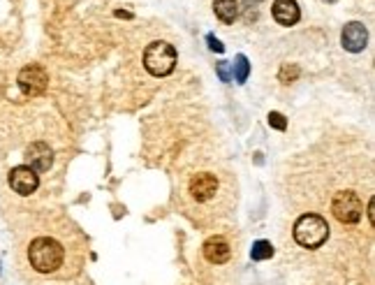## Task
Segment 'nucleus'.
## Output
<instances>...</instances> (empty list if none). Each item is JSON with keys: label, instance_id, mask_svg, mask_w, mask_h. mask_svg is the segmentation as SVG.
I'll return each instance as SVG.
<instances>
[{"label": "nucleus", "instance_id": "nucleus-6", "mask_svg": "<svg viewBox=\"0 0 375 285\" xmlns=\"http://www.w3.org/2000/svg\"><path fill=\"white\" fill-rule=\"evenodd\" d=\"M10 185H12V190L19 195H30L37 190L39 176H37V172H32L28 167V165H19V167L10 172Z\"/></svg>", "mask_w": 375, "mask_h": 285}, {"label": "nucleus", "instance_id": "nucleus-19", "mask_svg": "<svg viewBox=\"0 0 375 285\" xmlns=\"http://www.w3.org/2000/svg\"><path fill=\"white\" fill-rule=\"evenodd\" d=\"M116 17H123V19H133V15H130V12H123V10H118V12H116Z\"/></svg>", "mask_w": 375, "mask_h": 285}, {"label": "nucleus", "instance_id": "nucleus-13", "mask_svg": "<svg viewBox=\"0 0 375 285\" xmlns=\"http://www.w3.org/2000/svg\"><path fill=\"white\" fill-rule=\"evenodd\" d=\"M250 75V63H248V58L239 54L236 56V61L232 63V79H236L239 84H246V79Z\"/></svg>", "mask_w": 375, "mask_h": 285}, {"label": "nucleus", "instance_id": "nucleus-9", "mask_svg": "<svg viewBox=\"0 0 375 285\" xmlns=\"http://www.w3.org/2000/svg\"><path fill=\"white\" fill-rule=\"evenodd\" d=\"M366 42H368V33L364 28V24H359V21H350L343 28V33H340V44H343V49L352 51V54L364 51Z\"/></svg>", "mask_w": 375, "mask_h": 285}, {"label": "nucleus", "instance_id": "nucleus-18", "mask_svg": "<svg viewBox=\"0 0 375 285\" xmlns=\"http://www.w3.org/2000/svg\"><path fill=\"white\" fill-rule=\"evenodd\" d=\"M206 42H209V49H211V51H218V54L225 51V44H222L215 35H206Z\"/></svg>", "mask_w": 375, "mask_h": 285}, {"label": "nucleus", "instance_id": "nucleus-3", "mask_svg": "<svg viewBox=\"0 0 375 285\" xmlns=\"http://www.w3.org/2000/svg\"><path fill=\"white\" fill-rule=\"evenodd\" d=\"M144 68L153 77H167L176 68V49L169 42H151L144 51Z\"/></svg>", "mask_w": 375, "mask_h": 285}, {"label": "nucleus", "instance_id": "nucleus-11", "mask_svg": "<svg viewBox=\"0 0 375 285\" xmlns=\"http://www.w3.org/2000/svg\"><path fill=\"white\" fill-rule=\"evenodd\" d=\"M229 255H232V248H229V243L222 239V237H209V239L204 241V257L211 264L227 262Z\"/></svg>", "mask_w": 375, "mask_h": 285}, {"label": "nucleus", "instance_id": "nucleus-7", "mask_svg": "<svg viewBox=\"0 0 375 285\" xmlns=\"http://www.w3.org/2000/svg\"><path fill=\"white\" fill-rule=\"evenodd\" d=\"M215 193H218V178L211 172H200L190 178V195L197 202H209Z\"/></svg>", "mask_w": 375, "mask_h": 285}, {"label": "nucleus", "instance_id": "nucleus-16", "mask_svg": "<svg viewBox=\"0 0 375 285\" xmlns=\"http://www.w3.org/2000/svg\"><path fill=\"white\" fill-rule=\"evenodd\" d=\"M215 72H218V77H220L225 84L232 82V63H227V61L218 63V65H215Z\"/></svg>", "mask_w": 375, "mask_h": 285}, {"label": "nucleus", "instance_id": "nucleus-8", "mask_svg": "<svg viewBox=\"0 0 375 285\" xmlns=\"http://www.w3.org/2000/svg\"><path fill=\"white\" fill-rule=\"evenodd\" d=\"M26 165L32 172H47L51 165H54V151H51L44 142H35L26 149Z\"/></svg>", "mask_w": 375, "mask_h": 285}, {"label": "nucleus", "instance_id": "nucleus-20", "mask_svg": "<svg viewBox=\"0 0 375 285\" xmlns=\"http://www.w3.org/2000/svg\"><path fill=\"white\" fill-rule=\"evenodd\" d=\"M373 209H375V204L371 200V202H368V218H371V223H373Z\"/></svg>", "mask_w": 375, "mask_h": 285}, {"label": "nucleus", "instance_id": "nucleus-14", "mask_svg": "<svg viewBox=\"0 0 375 285\" xmlns=\"http://www.w3.org/2000/svg\"><path fill=\"white\" fill-rule=\"evenodd\" d=\"M250 257H253V260H269V257H273V246L265 239L255 241L253 250H250Z\"/></svg>", "mask_w": 375, "mask_h": 285}, {"label": "nucleus", "instance_id": "nucleus-5", "mask_svg": "<svg viewBox=\"0 0 375 285\" xmlns=\"http://www.w3.org/2000/svg\"><path fill=\"white\" fill-rule=\"evenodd\" d=\"M49 86V75L44 68L39 65H26V68L19 72V89H21L23 95L28 98H37L47 91Z\"/></svg>", "mask_w": 375, "mask_h": 285}, {"label": "nucleus", "instance_id": "nucleus-4", "mask_svg": "<svg viewBox=\"0 0 375 285\" xmlns=\"http://www.w3.org/2000/svg\"><path fill=\"white\" fill-rule=\"evenodd\" d=\"M331 211L340 223L352 225V223H359L361 216H364V204H361L357 193H352V190H340V193L334 195Z\"/></svg>", "mask_w": 375, "mask_h": 285}, {"label": "nucleus", "instance_id": "nucleus-17", "mask_svg": "<svg viewBox=\"0 0 375 285\" xmlns=\"http://www.w3.org/2000/svg\"><path fill=\"white\" fill-rule=\"evenodd\" d=\"M269 125L282 132V130L287 128V121H285V116H282L280 111H271V114H269Z\"/></svg>", "mask_w": 375, "mask_h": 285}, {"label": "nucleus", "instance_id": "nucleus-10", "mask_svg": "<svg viewBox=\"0 0 375 285\" xmlns=\"http://www.w3.org/2000/svg\"><path fill=\"white\" fill-rule=\"evenodd\" d=\"M273 19L278 21L280 26H294L301 19V12H299V5L297 0H273Z\"/></svg>", "mask_w": 375, "mask_h": 285}, {"label": "nucleus", "instance_id": "nucleus-21", "mask_svg": "<svg viewBox=\"0 0 375 285\" xmlns=\"http://www.w3.org/2000/svg\"><path fill=\"white\" fill-rule=\"evenodd\" d=\"M248 5H258V3H262V0H246Z\"/></svg>", "mask_w": 375, "mask_h": 285}, {"label": "nucleus", "instance_id": "nucleus-12", "mask_svg": "<svg viewBox=\"0 0 375 285\" xmlns=\"http://www.w3.org/2000/svg\"><path fill=\"white\" fill-rule=\"evenodd\" d=\"M213 12H215V17H218L220 21L232 24L234 19L239 17V3H236V0H215Z\"/></svg>", "mask_w": 375, "mask_h": 285}, {"label": "nucleus", "instance_id": "nucleus-15", "mask_svg": "<svg viewBox=\"0 0 375 285\" xmlns=\"http://www.w3.org/2000/svg\"><path fill=\"white\" fill-rule=\"evenodd\" d=\"M278 77H280V82H282V84H292L294 79L299 77V68H297V65H282Z\"/></svg>", "mask_w": 375, "mask_h": 285}, {"label": "nucleus", "instance_id": "nucleus-1", "mask_svg": "<svg viewBox=\"0 0 375 285\" xmlns=\"http://www.w3.org/2000/svg\"><path fill=\"white\" fill-rule=\"evenodd\" d=\"M65 250L56 239L51 237H39V239L30 241L28 248V260L32 264V269L39 271V274H51L63 264Z\"/></svg>", "mask_w": 375, "mask_h": 285}, {"label": "nucleus", "instance_id": "nucleus-22", "mask_svg": "<svg viewBox=\"0 0 375 285\" xmlns=\"http://www.w3.org/2000/svg\"><path fill=\"white\" fill-rule=\"evenodd\" d=\"M325 3H336V0H325Z\"/></svg>", "mask_w": 375, "mask_h": 285}, {"label": "nucleus", "instance_id": "nucleus-2", "mask_svg": "<svg viewBox=\"0 0 375 285\" xmlns=\"http://www.w3.org/2000/svg\"><path fill=\"white\" fill-rule=\"evenodd\" d=\"M329 237V225L318 214H304L294 223V241L304 248H320Z\"/></svg>", "mask_w": 375, "mask_h": 285}]
</instances>
